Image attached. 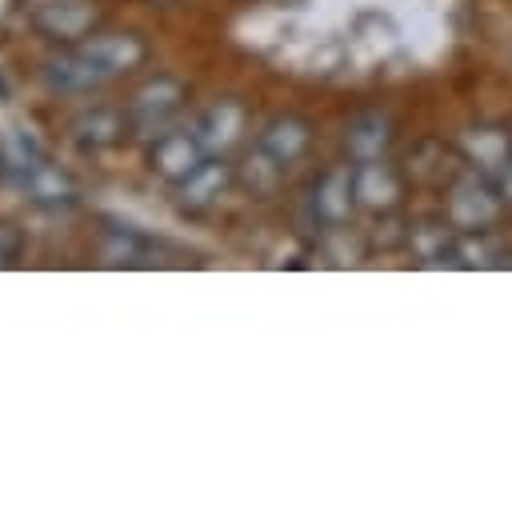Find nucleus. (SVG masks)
Returning a JSON list of instances; mask_svg holds the SVG:
<instances>
[{
    "label": "nucleus",
    "instance_id": "obj_1",
    "mask_svg": "<svg viewBox=\"0 0 512 508\" xmlns=\"http://www.w3.org/2000/svg\"><path fill=\"white\" fill-rule=\"evenodd\" d=\"M180 100H184V84L176 76H168V72L148 76L132 92V100H128V112H124L128 116V128L136 136H144V140H156L168 128V120L180 112Z\"/></svg>",
    "mask_w": 512,
    "mask_h": 508
},
{
    "label": "nucleus",
    "instance_id": "obj_2",
    "mask_svg": "<svg viewBox=\"0 0 512 508\" xmlns=\"http://www.w3.org/2000/svg\"><path fill=\"white\" fill-rule=\"evenodd\" d=\"M76 48H80V56L92 64V72H96L100 80H112V76L136 68V64L148 56V48H144V40H140L136 32H104V36L80 40Z\"/></svg>",
    "mask_w": 512,
    "mask_h": 508
},
{
    "label": "nucleus",
    "instance_id": "obj_3",
    "mask_svg": "<svg viewBox=\"0 0 512 508\" xmlns=\"http://www.w3.org/2000/svg\"><path fill=\"white\" fill-rule=\"evenodd\" d=\"M20 180H24V188H28V196L40 204V208H64V204H72V184H68V176L56 168V164H48L40 152H32L28 148V156H24V164H20Z\"/></svg>",
    "mask_w": 512,
    "mask_h": 508
},
{
    "label": "nucleus",
    "instance_id": "obj_4",
    "mask_svg": "<svg viewBox=\"0 0 512 508\" xmlns=\"http://www.w3.org/2000/svg\"><path fill=\"white\" fill-rule=\"evenodd\" d=\"M200 164V140L188 132H160L152 140V168L160 176H168L172 184L184 180L192 168Z\"/></svg>",
    "mask_w": 512,
    "mask_h": 508
},
{
    "label": "nucleus",
    "instance_id": "obj_5",
    "mask_svg": "<svg viewBox=\"0 0 512 508\" xmlns=\"http://www.w3.org/2000/svg\"><path fill=\"white\" fill-rule=\"evenodd\" d=\"M92 20H96V12L84 0H52L36 12V28L48 32L52 40H76L88 32Z\"/></svg>",
    "mask_w": 512,
    "mask_h": 508
},
{
    "label": "nucleus",
    "instance_id": "obj_6",
    "mask_svg": "<svg viewBox=\"0 0 512 508\" xmlns=\"http://www.w3.org/2000/svg\"><path fill=\"white\" fill-rule=\"evenodd\" d=\"M224 180H228V168H224V164L200 160L184 180H176V204L188 208V212H200V208H208V204L220 196Z\"/></svg>",
    "mask_w": 512,
    "mask_h": 508
},
{
    "label": "nucleus",
    "instance_id": "obj_7",
    "mask_svg": "<svg viewBox=\"0 0 512 508\" xmlns=\"http://www.w3.org/2000/svg\"><path fill=\"white\" fill-rule=\"evenodd\" d=\"M128 116L124 112H112V108H96V112H84L72 120V140L80 148H108L116 144V136L124 132Z\"/></svg>",
    "mask_w": 512,
    "mask_h": 508
},
{
    "label": "nucleus",
    "instance_id": "obj_8",
    "mask_svg": "<svg viewBox=\"0 0 512 508\" xmlns=\"http://www.w3.org/2000/svg\"><path fill=\"white\" fill-rule=\"evenodd\" d=\"M236 128H240V108L232 100H220V104L200 112L196 140H200V148H224V144L236 140Z\"/></svg>",
    "mask_w": 512,
    "mask_h": 508
},
{
    "label": "nucleus",
    "instance_id": "obj_9",
    "mask_svg": "<svg viewBox=\"0 0 512 508\" xmlns=\"http://www.w3.org/2000/svg\"><path fill=\"white\" fill-rule=\"evenodd\" d=\"M304 140H308V132H304L300 120H276V124H268V132L260 136V148H264L276 164H288V160L304 148Z\"/></svg>",
    "mask_w": 512,
    "mask_h": 508
},
{
    "label": "nucleus",
    "instance_id": "obj_10",
    "mask_svg": "<svg viewBox=\"0 0 512 508\" xmlns=\"http://www.w3.org/2000/svg\"><path fill=\"white\" fill-rule=\"evenodd\" d=\"M16 252H20V236H16L8 224H0V264L16 260Z\"/></svg>",
    "mask_w": 512,
    "mask_h": 508
},
{
    "label": "nucleus",
    "instance_id": "obj_11",
    "mask_svg": "<svg viewBox=\"0 0 512 508\" xmlns=\"http://www.w3.org/2000/svg\"><path fill=\"white\" fill-rule=\"evenodd\" d=\"M0 96H8V88H4V80H0Z\"/></svg>",
    "mask_w": 512,
    "mask_h": 508
}]
</instances>
